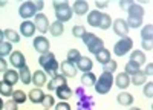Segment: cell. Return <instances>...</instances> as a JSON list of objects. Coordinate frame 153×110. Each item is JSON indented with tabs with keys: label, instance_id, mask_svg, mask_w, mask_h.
Wrapping results in <instances>:
<instances>
[{
	"label": "cell",
	"instance_id": "cell-1",
	"mask_svg": "<svg viewBox=\"0 0 153 110\" xmlns=\"http://www.w3.org/2000/svg\"><path fill=\"white\" fill-rule=\"evenodd\" d=\"M38 63H40V66L45 69V73H49L52 78L58 75L60 63L57 61V58H55V55L52 52H48V54L42 55L40 58H38Z\"/></svg>",
	"mask_w": 153,
	"mask_h": 110
},
{
	"label": "cell",
	"instance_id": "cell-2",
	"mask_svg": "<svg viewBox=\"0 0 153 110\" xmlns=\"http://www.w3.org/2000/svg\"><path fill=\"white\" fill-rule=\"evenodd\" d=\"M81 40H83V43L87 46L89 52L94 54V55H97L101 49H104V41L101 40L100 37H97L95 34H92V32H86Z\"/></svg>",
	"mask_w": 153,
	"mask_h": 110
},
{
	"label": "cell",
	"instance_id": "cell-3",
	"mask_svg": "<svg viewBox=\"0 0 153 110\" xmlns=\"http://www.w3.org/2000/svg\"><path fill=\"white\" fill-rule=\"evenodd\" d=\"M112 86H113V75H112V73H107V72H103V73L98 77V80H97V83H95L94 87H95L97 93L106 95V93L110 92Z\"/></svg>",
	"mask_w": 153,
	"mask_h": 110
},
{
	"label": "cell",
	"instance_id": "cell-4",
	"mask_svg": "<svg viewBox=\"0 0 153 110\" xmlns=\"http://www.w3.org/2000/svg\"><path fill=\"white\" fill-rule=\"evenodd\" d=\"M54 8H55V17H57V21H69L72 18V8L69 6L68 2H58V0H55L54 2Z\"/></svg>",
	"mask_w": 153,
	"mask_h": 110
},
{
	"label": "cell",
	"instance_id": "cell-5",
	"mask_svg": "<svg viewBox=\"0 0 153 110\" xmlns=\"http://www.w3.org/2000/svg\"><path fill=\"white\" fill-rule=\"evenodd\" d=\"M132 47H133V40L130 37H123V38L113 46V54L117 57H123L127 52H130Z\"/></svg>",
	"mask_w": 153,
	"mask_h": 110
},
{
	"label": "cell",
	"instance_id": "cell-6",
	"mask_svg": "<svg viewBox=\"0 0 153 110\" xmlns=\"http://www.w3.org/2000/svg\"><path fill=\"white\" fill-rule=\"evenodd\" d=\"M32 44H34V49H35V51H37L38 54H42V55L48 54V52H49V47H51V43H49V40L46 38L45 35L35 37Z\"/></svg>",
	"mask_w": 153,
	"mask_h": 110
},
{
	"label": "cell",
	"instance_id": "cell-7",
	"mask_svg": "<svg viewBox=\"0 0 153 110\" xmlns=\"http://www.w3.org/2000/svg\"><path fill=\"white\" fill-rule=\"evenodd\" d=\"M19 14H20V17L25 18V20L34 17V16L37 14V9H35L34 2H25V3H22L20 8H19Z\"/></svg>",
	"mask_w": 153,
	"mask_h": 110
},
{
	"label": "cell",
	"instance_id": "cell-8",
	"mask_svg": "<svg viewBox=\"0 0 153 110\" xmlns=\"http://www.w3.org/2000/svg\"><path fill=\"white\" fill-rule=\"evenodd\" d=\"M9 63L12 64V67L16 69H22L25 64H26V58L20 51H12L11 57H9Z\"/></svg>",
	"mask_w": 153,
	"mask_h": 110
},
{
	"label": "cell",
	"instance_id": "cell-9",
	"mask_svg": "<svg viewBox=\"0 0 153 110\" xmlns=\"http://www.w3.org/2000/svg\"><path fill=\"white\" fill-rule=\"evenodd\" d=\"M34 24H35V29H38V32H48L49 31V20L45 14H37L34 18Z\"/></svg>",
	"mask_w": 153,
	"mask_h": 110
},
{
	"label": "cell",
	"instance_id": "cell-10",
	"mask_svg": "<svg viewBox=\"0 0 153 110\" xmlns=\"http://www.w3.org/2000/svg\"><path fill=\"white\" fill-rule=\"evenodd\" d=\"M113 32L117 35H120L121 38H123V37H127V34H129V26H127L126 20H123V18H117V20H115L113 21Z\"/></svg>",
	"mask_w": 153,
	"mask_h": 110
},
{
	"label": "cell",
	"instance_id": "cell-11",
	"mask_svg": "<svg viewBox=\"0 0 153 110\" xmlns=\"http://www.w3.org/2000/svg\"><path fill=\"white\" fill-rule=\"evenodd\" d=\"M60 69H61V75H65L66 78H74L76 75V66L69 63V61H61L60 64Z\"/></svg>",
	"mask_w": 153,
	"mask_h": 110
},
{
	"label": "cell",
	"instance_id": "cell-12",
	"mask_svg": "<svg viewBox=\"0 0 153 110\" xmlns=\"http://www.w3.org/2000/svg\"><path fill=\"white\" fill-rule=\"evenodd\" d=\"M66 84H68L66 77L61 75V73H58L57 77H54L52 80L48 83V89H49V92H51V90H57L58 87H61V86H66Z\"/></svg>",
	"mask_w": 153,
	"mask_h": 110
},
{
	"label": "cell",
	"instance_id": "cell-13",
	"mask_svg": "<svg viewBox=\"0 0 153 110\" xmlns=\"http://www.w3.org/2000/svg\"><path fill=\"white\" fill-rule=\"evenodd\" d=\"M113 83L117 84L121 90H124V89H127L130 86V77L127 75V73L121 72V73H118V75H117V78H113Z\"/></svg>",
	"mask_w": 153,
	"mask_h": 110
},
{
	"label": "cell",
	"instance_id": "cell-14",
	"mask_svg": "<svg viewBox=\"0 0 153 110\" xmlns=\"http://www.w3.org/2000/svg\"><path fill=\"white\" fill-rule=\"evenodd\" d=\"M72 12H75L76 16H84V14H87V12H89V3L84 2V0H76V2H74Z\"/></svg>",
	"mask_w": 153,
	"mask_h": 110
},
{
	"label": "cell",
	"instance_id": "cell-15",
	"mask_svg": "<svg viewBox=\"0 0 153 110\" xmlns=\"http://www.w3.org/2000/svg\"><path fill=\"white\" fill-rule=\"evenodd\" d=\"M46 81H48V78H46V73H45L43 70H35V72L32 73V81H31V83L35 84L37 89L43 87V86L46 84Z\"/></svg>",
	"mask_w": 153,
	"mask_h": 110
},
{
	"label": "cell",
	"instance_id": "cell-16",
	"mask_svg": "<svg viewBox=\"0 0 153 110\" xmlns=\"http://www.w3.org/2000/svg\"><path fill=\"white\" fill-rule=\"evenodd\" d=\"M101 14H103V12L98 11V9L89 11V12H87V23H89V26H92V28H98V24H100V18H101Z\"/></svg>",
	"mask_w": 153,
	"mask_h": 110
},
{
	"label": "cell",
	"instance_id": "cell-17",
	"mask_svg": "<svg viewBox=\"0 0 153 110\" xmlns=\"http://www.w3.org/2000/svg\"><path fill=\"white\" fill-rule=\"evenodd\" d=\"M3 81L8 84V86H14L17 81H20L19 80V72L17 70H14V69H8L5 73H3Z\"/></svg>",
	"mask_w": 153,
	"mask_h": 110
},
{
	"label": "cell",
	"instance_id": "cell-18",
	"mask_svg": "<svg viewBox=\"0 0 153 110\" xmlns=\"http://www.w3.org/2000/svg\"><path fill=\"white\" fill-rule=\"evenodd\" d=\"M20 32H22V35H25V37H32L34 32H35V24H34V21L25 20V21L20 24Z\"/></svg>",
	"mask_w": 153,
	"mask_h": 110
},
{
	"label": "cell",
	"instance_id": "cell-19",
	"mask_svg": "<svg viewBox=\"0 0 153 110\" xmlns=\"http://www.w3.org/2000/svg\"><path fill=\"white\" fill-rule=\"evenodd\" d=\"M75 66H76V70H81L83 73H86V72H91V70H92V66H94V64H92V60H91V58L81 57Z\"/></svg>",
	"mask_w": 153,
	"mask_h": 110
},
{
	"label": "cell",
	"instance_id": "cell-20",
	"mask_svg": "<svg viewBox=\"0 0 153 110\" xmlns=\"http://www.w3.org/2000/svg\"><path fill=\"white\" fill-rule=\"evenodd\" d=\"M129 17L130 18H139V20H143V17H144V8L141 6V5H136V3H133L130 8H129Z\"/></svg>",
	"mask_w": 153,
	"mask_h": 110
},
{
	"label": "cell",
	"instance_id": "cell-21",
	"mask_svg": "<svg viewBox=\"0 0 153 110\" xmlns=\"http://www.w3.org/2000/svg\"><path fill=\"white\" fill-rule=\"evenodd\" d=\"M19 80L23 83V84H29L32 81V73L29 70V67L25 64L22 69H19Z\"/></svg>",
	"mask_w": 153,
	"mask_h": 110
},
{
	"label": "cell",
	"instance_id": "cell-22",
	"mask_svg": "<svg viewBox=\"0 0 153 110\" xmlns=\"http://www.w3.org/2000/svg\"><path fill=\"white\" fill-rule=\"evenodd\" d=\"M55 92H57V96L60 98V101H66V100H69V98L72 96V90H71V87H69L68 84L58 87Z\"/></svg>",
	"mask_w": 153,
	"mask_h": 110
},
{
	"label": "cell",
	"instance_id": "cell-23",
	"mask_svg": "<svg viewBox=\"0 0 153 110\" xmlns=\"http://www.w3.org/2000/svg\"><path fill=\"white\" fill-rule=\"evenodd\" d=\"M49 32H51V35H54V37H60L63 32H65V26H63L61 21L55 20L54 23L49 24Z\"/></svg>",
	"mask_w": 153,
	"mask_h": 110
},
{
	"label": "cell",
	"instance_id": "cell-24",
	"mask_svg": "<svg viewBox=\"0 0 153 110\" xmlns=\"http://www.w3.org/2000/svg\"><path fill=\"white\" fill-rule=\"evenodd\" d=\"M95 83H97L95 73H92V72L83 73V77H81V84L83 86H86V87H92V86H95Z\"/></svg>",
	"mask_w": 153,
	"mask_h": 110
},
{
	"label": "cell",
	"instance_id": "cell-25",
	"mask_svg": "<svg viewBox=\"0 0 153 110\" xmlns=\"http://www.w3.org/2000/svg\"><path fill=\"white\" fill-rule=\"evenodd\" d=\"M130 61H135L138 66H141V64L146 63V54L143 51L135 49V51H132V54H130Z\"/></svg>",
	"mask_w": 153,
	"mask_h": 110
},
{
	"label": "cell",
	"instance_id": "cell-26",
	"mask_svg": "<svg viewBox=\"0 0 153 110\" xmlns=\"http://www.w3.org/2000/svg\"><path fill=\"white\" fill-rule=\"evenodd\" d=\"M43 98H45V93H43L40 89H37V87L29 92V100H31V103H34V104H42Z\"/></svg>",
	"mask_w": 153,
	"mask_h": 110
},
{
	"label": "cell",
	"instance_id": "cell-27",
	"mask_svg": "<svg viewBox=\"0 0 153 110\" xmlns=\"http://www.w3.org/2000/svg\"><path fill=\"white\" fill-rule=\"evenodd\" d=\"M117 101H118L121 106H132V104H133V96H132V93L121 92V93H118V96H117Z\"/></svg>",
	"mask_w": 153,
	"mask_h": 110
},
{
	"label": "cell",
	"instance_id": "cell-28",
	"mask_svg": "<svg viewBox=\"0 0 153 110\" xmlns=\"http://www.w3.org/2000/svg\"><path fill=\"white\" fill-rule=\"evenodd\" d=\"M95 57H97V61H98V63H101L103 66L112 60V58H110V51H109V49H106V47L101 49V51H100Z\"/></svg>",
	"mask_w": 153,
	"mask_h": 110
},
{
	"label": "cell",
	"instance_id": "cell-29",
	"mask_svg": "<svg viewBox=\"0 0 153 110\" xmlns=\"http://www.w3.org/2000/svg\"><path fill=\"white\" fill-rule=\"evenodd\" d=\"M146 80H147L146 73H144L143 70H138V72L135 73V75H132V78H130V84L141 86V84H144V83H146Z\"/></svg>",
	"mask_w": 153,
	"mask_h": 110
},
{
	"label": "cell",
	"instance_id": "cell-30",
	"mask_svg": "<svg viewBox=\"0 0 153 110\" xmlns=\"http://www.w3.org/2000/svg\"><path fill=\"white\" fill-rule=\"evenodd\" d=\"M3 34L8 38V43H19L20 41V34L16 32L14 29H6V31H3Z\"/></svg>",
	"mask_w": 153,
	"mask_h": 110
},
{
	"label": "cell",
	"instance_id": "cell-31",
	"mask_svg": "<svg viewBox=\"0 0 153 110\" xmlns=\"http://www.w3.org/2000/svg\"><path fill=\"white\" fill-rule=\"evenodd\" d=\"M141 37H143V41H152V38H153V24L149 23L147 26L143 28Z\"/></svg>",
	"mask_w": 153,
	"mask_h": 110
},
{
	"label": "cell",
	"instance_id": "cell-32",
	"mask_svg": "<svg viewBox=\"0 0 153 110\" xmlns=\"http://www.w3.org/2000/svg\"><path fill=\"white\" fill-rule=\"evenodd\" d=\"M80 58H81V54H80L78 49H71V51L68 52V58H66V61H69V63H72V64H76Z\"/></svg>",
	"mask_w": 153,
	"mask_h": 110
},
{
	"label": "cell",
	"instance_id": "cell-33",
	"mask_svg": "<svg viewBox=\"0 0 153 110\" xmlns=\"http://www.w3.org/2000/svg\"><path fill=\"white\" fill-rule=\"evenodd\" d=\"M139 67H141V66H138L135 61H130L129 60V63H127L126 67H124V73H127L129 77H132V75H135V73L139 70Z\"/></svg>",
	"mask_w": 153,
	"mask_h": 110
},
{
	"label": "cell",
	"instance_id": "cell-34",
	"mask_svg": "<svg viewBox=\"0 0 153 110\" xmlns=\"http://www.w3.org/2000/svg\"><path fill=\"white\" fill-rule=\"evenodd\" d=\"M110 24H112V18L109 14H101V18H100V24H98V28L101 29H109L110 28Z\"/></svg>",
	"mask_w": 153,
	"mask_h": 110
},
{
	"label": "cell",
	"instance_id": "cell-35",
	"mask_svg": "<svg viewBox=\"0 0 153 110\" xmlns=\"http://www.w3.org/2000/svg\"><path fill=\"white\" fill-rule=\"evenodd\" d=\"M12 52V44L8 43V41H3V43H0V58H3L6 55H11Z\"/></svg>",
	"mask_w": 153,
	"mask_h": 110
},
{
	"label": "cell",
	"instance_id": "cell-36",
	"mask_svg": "<svg viewBox=\"0 0 153 110\" xmlns=\"http://www.w3.org/2000/svg\"><path fill=\"white\" fill-rule=\"evenodd\" d=\"M12 101L16 104H23L26 101V95H25L23 90H14V93H12Z\"/></svg>",
	"mask_w": 153,
	"mask_h": 110
},
{
	"label": "cell",
	"instance_id": "cell-37",
	"mask_svg": "<svg viewBox=\"0 0 153 110\" xmlns=\"http://www.w3.org/2000/svg\"><path fill=\"white\" fill-rule=\"evenodd\" d=\"M42 106L45 107V110H51V107L55 106V98L52 95H45L43 101H42Z\"/></svg>",
	"mask_w": 153,
	"mask_h": 110
},
{
	"label": "cell",
	"instance_id": "cell-38",
	"mask_svg": "<svg viewBox=\"0 0 153 110\" xmlns=\"http://www.w3.org/2000/svg\"><path fill=\"white\" fill-rule=\"evenodd\" d=\"M14 90H12L11 86H8L5 81H0V95L2 96H12Z\"/></svg>",
	"mask_w": 153,
	"mask_h": 110
},
{
	"label": "cell",
	"instance_id": "cell-39",
	"mask_svg": "<svg viewBox=\"0 0 153 110\" xmlns=\"http://www.w3.org/2000/svg\"><path fill=\"white\" fill-rule=\"evenodd\" d=\"M86 32H87V31H86L84 26H74V28H72V35L75 37V38H83Z\"/></svg>",
	"mask_w": 153,
	"mask_h": 110
},
{
	"label": "cell",
	"instance_id": "cell-40",
	"mask_svg": "<svg viewBox=\"0 0 153 110\" xmlns=\"http://www.w3.org/2000/svg\"><path fill=\"white\" fill-rule=\"evenodd\" d=\"M117 67H118L117 61H115V60H110L109 63H106V64L103 66V72H107V73H113L115 70H117Z\"/></svg>",
	"mask_w": 153,
	"mask_h": 110
},
{
	"label": "cell",
	"instance_id": "cell-41",
	"mask_svg": "<svg viewBox=\"0 0 153 110\" xmlns=\"http://www.w3.org/2000/svg\"><path fill=\"white\" fill-rule=\"evenodd\" d=\"M126 23H127V26H129V28H139V26H141V24H143V20H139V18H127L126 20Z\"/></svg>",
	"mask_w": 153,
	"mask_h": 110
},
{
	"label": "cell",
	"instance_id": "cell-42",
	"mask_svg": "<svg viewBox=\"0 0 153 110\" xmlns=\"http://www.w3.org/2000/svg\"><path fill=\"white\" fill-rule=\"evenodd\" d=\"M144 95H146L147 98H152V96H153V83H152V81L146 84V87H144Z\"/></svg>",
	"mask_w": 153,
	"mask_h": 110
},
{
	"label": "cell",
	"instance_id": "cell-43",
	"mask_svg": "<svg viewBox=\"0 0 153 110\" xmlns=\"http://www.w3.org/2000/svg\"><path fill=\"white\" fill-rule=\"evenodd\" d=\"M3 109H5V110H19V104H16L12 100H9V101L5 103Z\"/></svg>",
	"mask_w": 153,
	"mask_h": 110
},
{
	"label": "cell",
	"instance_id": "cell-44",
	"mask_svg": "<svg viewBox=\"0 0 153 110\" xmlns=\"http://www.w3.org/2000/svg\"><path fill=\"white\" fill-rule=\"evenodd\" d=\"M54 107H55V110H71V106H69L66 101H60V103L55 104Z\"/></svg>",
	"mask_w": 153,
	"mask_h": 110
},
{
	"label": "cell",
	"instance_id": "cell-45",
	"mask_svg": "<svg viewBox=\"0 0 153 110\" xmlns=\"http://www.w3.org/2000/svg\"><path fill=\"white\" fill-rule=\"evenodd\" d=\"M133 5V2H129V0H123V2H120V8L123 11H129V8Z\"/></svg>",
	"mask_w": 153,
	"mask_h": 110
},
{
	"label": "cell",
	"instance_id": "cell-46",
	"mask_svg": "<svg viewBox=\"0 0 153 110\" xmlns=\"http://www.w3.org/2000/svg\"><path fill=\"white\" fill-rule=\"evenodd\" d=\"M6 67H8V64H6V61H5L3 58H0V72H3V73H5V72L8 70Z\"/></svg>",
	"mask_w": 153,
	"mask_h": 110
},
{
	"label": "cell",
	"instance_id": "cell-47",
	"mask_svg": "<svg viewBox=\"0 0 153 110\" xmlns=\"http://www.w3.org/2000/svg\"><path fill=\"white\" fill-rule=\"evenodd\" d=\"M143 49H144V51H152V49H153L152 41H143Z\"/></svg>",
	"mask_w": 153,
	"mask_h": 110
},
{
	"label": "cell",
	"instance_id": "cell-48",
	"mask_svg": "<svg viewBox=\"0 0 153 110\" xmlns=\"http://www.w3.org/2000/svg\"><path fill=\"white\" fill-rule=\"evenodd\" d=\"M143 72L146 73V77H147V75H152V73H153V64H152V63H149V64H147V69H146V70H143Z\"/></svg>",
	"mask_w": 153,
	"mask_h": 110
},
{
	"label": "cell",
	"instance_id": "cell-49",
	"mask_svg": "<svg viewBox=\"0 0 153 110\" xmlns=\"http://www.w3.org/2000/svg\"><path fill=\"white\" fill-rule=\"evenodd\" d=\"M95 5H97L98 9H103V8H107L109 6V2H97Z\"/></svg>",
	"mask_w": 153,
	"mask_h": 110
},
{
	"label": "cell",
	"instance_id": "cell-50",
	"mask_svg": "<svg viewBox=\"0 0 153 110\" xmlns=\"http://www.w3.org/2000/svg\"><path fill=\"white\" fill-rule=\"evenodd\" d=\"M34 5H35V9H37V11H42V9H43V2H42V0L34 2Z\"/></svg>",
	"mask_w": 153,
	"mask_h": 110
},
{
	"label": "cell",
	"instance_id": "cell-51",
	"mask_svg": "<svg viewBox=\"0 0 153 110\" xmlns=\"http://www.w3.org/2000/svg\"><path fill=\"white\" fill-rule=\"evenodd\" d=\"M3 38H5V34H3L2 29H0V43H3Z\"/></svg>",
	"mask_w": 153,
	"mask_h": 110
},
{
	"label": "cell",
	"instance_id": "cell-52",
	"mask_svg": "<svg viewBox=\"0 0 153 110\" xmlns=\"http://www.w3.org/2000/svg\"><path fill=\"white\" fill-rule=\"evenodd\" d=\"M3 106H5V103L2 101V98H0V110H2V109H3Z\"/></svg>",
	"mask_w": 153,
	"mask_h": 110
},
{
	"label": "cell",
	"instance_id": "cell-53",
	"mask_svg": "<svg viewBox=\"0 0 153 110\" xmlns=\"http://www.w3.org/2000/svg\"><path fill=\"white\" fill-rule=\"evenodd\" d=\"M130 110H141L139 107H130Z\"/></svg>",
	"mask_w": 153,
	"mask_h": 110
}]
</instances>
